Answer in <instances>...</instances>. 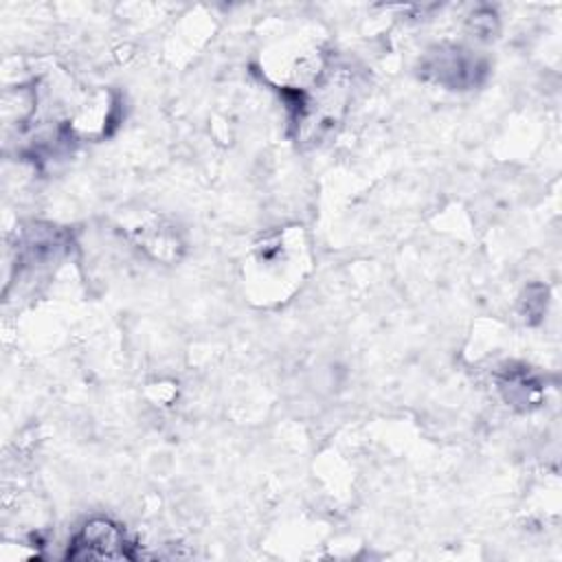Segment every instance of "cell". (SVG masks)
<instances>
[{
	"mask_svg": "<svg viewBox=\"0 0 562 562\" xmlns=\"http://www.w3.org/2000/svg\"><path fill=\"white\" fill-rule=\"evenodd\" d=\"M485 75V64L459 46L437 48L422 61V77L452 90L476 86Z\"/></svg>",
	"mask_w": 562,
	"mask_h": 562,
	"instance_id": "2",
	"label": "cell"
},
{
	"mask_svg": "<svg viewBox=\"0 0 562 562\" xmlns=\"http://www.w3.org/2000/svg\"><path fill=\"white\" fill-rule=\"evenodd\" d=\"M66 558L70 560H127L134 558L132 544L125 538V531L108 520L94 518L81 527L72 538Z\"/></svg>",
	"mask_w": 562,
	"mask_h": 562,
	"instance_id": "1",
	"label": "cell"
},
{
	"mask_svg": "<svg viewBox=\"0 0 562 562\" xmlns=\"http://www.w3.org/2000/svg\"><path fill=\"white\" fill-rule=\"evenodd\" d=\"M501 389L505 400L520 408L533 406L540 400V386L525 369H509L501 380Z\"/></svg>",
	"mask_w": 562,
	"mask_h": 562,
	"instance_id": "3",
	"label": "cell"
},
{
	"mask_svg": "<svg viewBox=\"0 0 562 562\" xmlns=\"http://www.w3.org/2000/svg\"><path fill=\"white\" fill-rule=\"evenodd\" d=\"M472 29H474L479 35H483V37L492 35L494 29H496V15H494V11H490V9L476 11V13L472 15Z\"/></svg>",
	"mask_w": 562,
	"mask_h": 562,
	"instance_id": "4",
	"label": "cell"
}]
</instances>
